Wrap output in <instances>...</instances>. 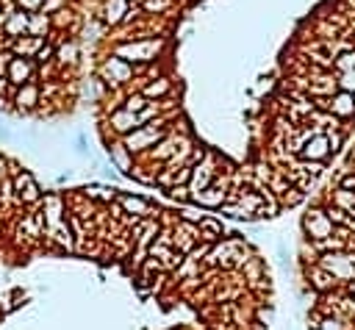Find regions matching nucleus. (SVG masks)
Masks as SVG:
<instances>
[{"label": "nucleus", "instance_id": "f257e3e1", "mask_svg": "<svg viewBox=\"0 0 355 330\" xmlns=\"http://www.w3.org/2000/svg\"><path fill=\"white\" fill-rule=\"evenodd\" d=\"M319 266H325L338 283H352L355 280V253L352 250H333V253H325L319 258Z\"/></svg>", "mask_w": 355, "mask_h": 330}, {"label": "nucleus", "instance_id": "f03ea898", "mask_svg": "<svg viewBox=\"0 0 355 330\" xmlns=\"http://www.w3.org/2000/svg\"><path fill=\"white\" fill-rule=\"evenodd\" d=\"M34 75H37V61L34 59H28V56H12L9 70H6V78H9L12 86L28 84V81H34Z\"/></svg>", "mask_w": 355, "mask_h": 330}, {"label": "nucleus", "instance_id": "7ed1b4c3", "mask_svg": "<svg viewBox=\"0 0 355 330\" xmlns=\"http://www.w3.org/2000/svg\"><path fill=\"white\" fill-rule=\"evenodd\" d=\"M333 222H330V217H327V211L325 208H314V211H308V217H305V233L311 236V242H319V239H327V236H333Z\"/></svg>", "mask_w": 355, "mask_h": 330}, {"label": "nucleus", "instance_id": "20e7f679", "mask_svg": "<svg viewBox=\"0 0 355 330\" xmlns=\"http://www.w3.org/2000/svg\"><path fill=\"white\" fill-rule=\"evenodd\" d=\"M164 136V130L161 128H155V125H142V128H136V130H131V133H125V147L131 150V153H136V150H144V147H150L155 139H161Z\"/></svg>", "mask_w": 355, "mask_h": 330}, {"label": "nucleus", "instance_id": "39448f33", "mask_svg": "<svg viewBox=\"0 0 355 330\" xmlns=\"http://www.w3.org/2000/svg\"><path fill=\"white\" fill-rule=\"evenodd\" d=\"M158 50H161V42H136V45H122V48H117V53H119L125 61H153Z\"/></svg>", "mask_w": 355, "mask_h": 330}, {"label": "nucleus", "instance_id": "423d86ee", "mask_svg": "<svg viewBox=\"0 0 355 330\" xmlns=\"http://www.w3.org/2000/svg\"><path fill=\"white\" fill-rule=\"evenodd\" d=\"M15 192H17V203H37L39 200V184L34 181L31 173H17L15 178Z\"/></svg>", "mask_w": 355, "mask_h": 330}, {"label": "nucleus", "instance_id": "0eeeda50", "mask_svg": "<svg viewBox=\"0 0 355 330\" xmlns=\"http://www.w3.org/2000/svg\"><path fill=\"white\" fill-rule=\"evenodd\" d=\"M300 155L305 161H325L330 155V142H327V133H314L303 147H300Z\"/></svg>", "mask_w": 355, "mask_h": 330}, {"label": "nucleus", "instance_id": "6e6552de", "mask_svg": "<svg viewBox=\"0 0 355 330\" xmlns=\"http://www.w3.org/2000/svg\"><path fill=\"white\" fill-rule=\"evenodd\" d=\"M192 203L203 206V208H222L228 203V192L225 184H211L209 189H203L200 195H192Z\"/></svg>", "mask_w": 355, "mask_h": 330}, {"label": "nucleus", "instance_id": "1a4fd4ad", "mask_svg": "<svg viewBox=\"0 0 355 330\" xmlns=\"http://www.w3.org/2000/svg\"><path fill=\"white\" fill-rule=\"evenodd\" d=\"M12 103H15L20 111H31V108L39 103V86H37L34 81H28V84H23V86H15Z\"/></svg>", "mask_w": 355, "mask_h": 330}, {"label": "nucleus", "instance_id": "9d476101", "mask_svg": "<svg viewBox=\"0 0 355 330\" xmlns=\"http://www.w3.org/2000/svg\"><path fill=\"white\" fill-rule=\"evenodd\" d=\"M28 23H31V14L28 12H12L6 20H3V34L9 37V39H17V37H23V34H28Z\"/></svg>", "mask_w": 355, "mask_h": 330}, {"label": "nucleus", "instance_id": "9b49d317", "mask_svg": "<svg viewBox=\"0 0 355 330\" xmlns=\"http://www.w3.org/2000/svg\"><path fill=\"white\" fill-rule=\"evenodd\" d=\"M214 175H217V170H214V164H211V161L206 164V167H192V178H189V192H192V195H200L203 189H209V186H211Z\"/></svg>", "mask_w": 355, "mask_h": 330}, {"label": "nucleus", "instance_id": "f8f14e48", "mask_svg": "<svg viewBox=\"0 0 355 330\" xmlns=\"http://www.w3.org/2000/svg\"><path fill=\"white\" fill-rule=\"evenodd\" d=\"M333 117H352L355 114V95L352 92H338L336 97L327 100V108Z\"/></svg>", "mask_w": 355, "mask_h": 330}, {"label": "nucleus", "instance_id": "ddd939ff", "mask_svg": "<svg viewBox=\"0 0 355 330\" xmlns=\"http://www.w3.org/2000/svg\"><path fill=\"white\" fill-rule=\"evenodd\" d=\"M111 128L117 130V133H131V130H136V128H142V122H139V114H133V111H128V108H122V111H114L111 114Z\"/></svg>", "mask_w": 355, "mask_h": 330}, {"label": "nucleus", "instance_id": "4468645a", "mask_svg": "<svg viewBox=\"0 0 355 330\" xmlns=\"http://www.w3.org/2000/svg\"><path fill=\"white\" fill-rule=\"evenodd\" d=\"M308 280H311V286H314L316 291H322V294H327V291H333V289L338 286V280H336L325 266H319V264L308 272Z\"/></svg>", "mask_w": 355, "mask_h": 330}, {"label": "nucleus", "instance_id": "2eb2a0df", "mask_svg": "<svg viewBox=\"0 0 355 330\" xmlns=\"http://www.w3.org/2000/svg\"><path fill=\"white\" fill-rule=\"evenodd\" d=\"M117 203L122 206V211L125 214H136L139 220H144V217H150V203L147 200H142V197H131V195H119L117 197Z\"/></svg>", "mask_w": 355, "mask_h": 330}, {"label": "nucleus", "instance_id": "dca6fc26", "mask_svg": "<svg viewBox=\"0 0 355 330\" xmlns=\"http://www.w3.org/2000/svg\"><path fill=\"white\" fill-rule=\"evenodd\" d=\"M45 45V39L42 37H17V39H12V48H15V56H28V59H34L37 56V50Z\"/></svg>", "mask_w": 355, "mask_h": 330}, {"label": "nucleus", "instance_id": "f3484780", "mask_svg": "<svg viewBox=\"0 0 355 330\" xmlns=\"http://www.w3.org/2000/svg\"><path fill=\"white\" fill-rule=\"evenodd\" d=\"M198 228H200V239H206L209 244H214L222 236V222H217L214 217H203L198 222Z\"/></svg>", "mask_w": 355, "mask_h": 330}, {"label": "nucleus", "instance_id": "a211bd4d", "mask_svg": "<svg viewBox=\"0 0 355 330\" xmlns=\"http://www.w3.org/2000/svg\"><path fill=\"white\" fill-rule=\"evenodd\" d=\"M122 14H128L125 0H108V3H106V23L117 26V23H122Z\"/></svg>", "mask_w": 355, "mask_h": 330}, {"label": "nucleus", "instance_id": "6ab92c4d", "mask_svg": "<svg viewBox=\"0 0 355 330\" xmlns=\"http://www.w3.org/2000/svg\"><path fill=\"white\" fill-rule=\"evenodd\" d=\"M333 206H338V208H344L347 214H352L355 217V192H347V189H336L333 192Z\"/></svg>", "mask_w": 355, "mask_h": 330}, {"label": "nucleus", "instance_id": "aec40b11", "mask_svg": "<svg viewBox=\"0 0 355 330\" xmlns=\"http://www.w3.org/2000/svg\"><path fill=\"white\" fill-rule=\"evenodd\" d=\"M48 28H50V17L34 12V14H31V23H28V34H31V37H45Z\"/></svg>", "mask_w": 355, "mask_h": 330}, {"label": "nucleus", "instance_id": "412c9836", "mask_svg": "<svg viewBox=\"0 0 355 330\" xmlns=\"http://www.w3.org/2000/svg\"><path fill=\"white\" fill-rule=\"evenodd\" d=\"M169 92V81L166 78H161V81H153V84H147L144 86V97H158V95H166Z\"/></svg>", "mask_w": 355, "mask_h": 330}, {"label": "nucleus", "instance_id": "4be33fe9", "mask_svg": "<svg viewBox=\"0 0 355 330\" xmlns=\"http://www.w3.org/2000/svg\"><path fill=\"white\" fill-rule=\"evenodd\" d=\"M128 153H131V150H128L125 144H122V147H114V150H111V158H114V164H117V167H119L122 173H128V167H131V161H128Z\"/></svg>", "mask_w": 355, "mask_h": 330}, {"label": "nucleus", "instance_id": "5701e85b", "mask_svg": "<svg viewBox=\"0 0 355 330\" xmlns=\"http://www.w3.org/2000/svg\"><path fill=\"white\" fill-rule=\"evenodd\" d=\"M336 86H338L341 92H352V95H355V70L338 72V81H336Z\"/></svg>", "mask_w": 355, "mask_h": 330}, {"label": "nucleus", "instance_id": "b1692460", "mask_svg": "<svg viewBox=\"0 0 355 330\" xmlns=\"http://www.w3.org/2000/svg\"><path fill=\"white\" fill-rule=\"evenodd\" d=\"M147 106H150V97H144V95H133V97H128V103H125V108L133 111V114L144 111Z\"/></svg>", "mask_w": 355, "mask_h": 330}, {"label": "nucleus", "instance_id": "393cba45", "mask_svg": "<svg viewBox=\"0 0 355 330\" xmlns=\"http://www.w3.org/2000/svg\"><path fill=\"white\" fill-rule=\"evenodd\" d=\"M316 330H347V327H344V319L341 316H325V319H319V327Z\"/></svg>", "mask_w": 355, "mask_h": 330}, {"label": "nucleus", "instance_id": "a878e982", "mask_svg": "<svg viewBox=\"0 0 355 330\" xmlns=\"http://www.w3.org/2000/svg\"><path fill=\"white\" fill-rule=\"evenodd\" d=\"M336 70H338V72H347V70H355V50H349V53H344V56H338V59H336Z\"/></svg>", "mask_w": 355, "mask_h": 330}, {"label": "nucleus", "instance_id": "bb28decb", "mask_svg": "<svg viewBox=\"0 0 355 330\" xmlns=\"http://www.w3.org/2000/svg\"><path fill=\"white\" fill-rule=\"evenodd\" d=\"M169 197L178 200V203H189L192 200V192H189V186H172L169 189Z\"/></svg>", "mask_w": 355, "mask_h": 330}, {"label": "nucleus", "instance_id": "cd10ccee", "mask_svg": "<svg viewBox=\"0 0 355 330\" xmlns=\"http://www.w3.org/2000/svg\"><path fill=\"white\" fill-rule=\"evenodd\" d=\"M17 3H20V9H23V12L34 14V12H39V9H45V6H48V0H17Z\"/></svg>", "mask_w": 355, "mask_h": 330}, {"label": "nucleus", "instance_id": "c85d7f7f", "mask_svg": "<svg viewBox=\"0 0 355 330\" xmlns=\"http://www.w3.org/2000/svg\"><path fill=\"white\" fill-rule=\"evenodd\" d=\"M50 56H53V48H50V45H42V48L37 50L34 61H37V64H45V61H50Z\"/></svg>", "mask_w": 355, "mask_h": 330}, {"label": "nucleus", "instance_id": "c756f323", "mask_svg": "<svg viewBox=\"0 0 355 330\" xmlns=\"http://www.w3.org/2000/svg\"><path fill=\"white\" fill-rule=\"evenodd\" d=\"M169 3H166V0H144V9L147 12H161V9H166Z\"/></svg>", "mask_w": 355, "mask_h": 330}, {"label": "nucleus", "instance_id": "7c9ffc66", "mask_svg": "<svg viewBox=\"0 0 355 330\" xmlns=\"http://www.w3.org/2000/svg\"><path fill=\"white\" fill-rule=\"evenodd\" d=\"M338 186L347 189V192H355V173H347V175L338 181Z\"/></svg>", "mask_w": 355, "mask_h": 330}, {"label": "nucleus", "instance_id": "2f4dec72", "mask_svg": "<svg viewBox=\"0 0 355 330\" xmlns=\"http://www.w3.org/2000/svg\"><path fill=\"white\" fill-rule=\"evenodd\" d=\"M12 56H15V53H0V75H6V70H9V61H12Z\"/></svg>", "mask_w": 355, "mask_h": 330}, {"label": "nucleus", "instance_id": "473e14b6", "mask_svg": "<svg viewBox=\"0 0 355 330\" xmlns=\"http://www.w3.org/2000/svg\"><path fill=\"white\" fill-rule=\"evenodd\" d=\"M6 178V161H3V155H0V181Z\"/></svg>", "mask_w": 355, "mask_h": 330}, {"label": "nucleus", "instance_id": "72a5a7b5", "mask_svg": "<svg viewBox=\"0 0 355 330\" xmlns=\"http://www.w3.org/2000/svg\"><path fill=\"white\" fill-rule=\"evenodd\" d=\"M349 294H352V297H355V280H352V283H349Z\"/></svg>", "mask_w": 355, "mask_h": 330}, {"label": "nucleus", "instance_id": "f704fd0d", "mask_svg": "<svg viewBox=\"0 0 355 330\" xmlns=\"http://www.w3.org/2000/svg\"><path fill=\"white\" fill-rule=\"evenodd\" d=\"M0 319H3V313H0Z\"/></svg>", "mask_w": 355, "mask_h": 330}]
</instances>
